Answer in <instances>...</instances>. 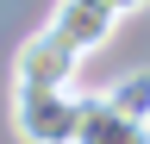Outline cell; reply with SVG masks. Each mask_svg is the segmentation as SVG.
<instances>
[{"label":"cell","mask_w":150,"mask_h":144,"mask_svg":"<svg viewBox=\"0 0 150 144\" xmlns=\"http://www.w3.org/2000/svg\"><path fill=\"white\" fill-rule=\"evenodd\" d=\"M75 144H150V119H131L119 106H106L100 94H88V113H81Z\"/></svg>","instance_id":"277c9868"},{"label":"cell","mask_w":150,"mask_h":144,"mask_svg":"<svg viewBox=\"0 0 150 144\" xmlns=\"http://www.w3.org/2000/svg\"><path fill=\"white\" fill-rule=\"evenodd\" d=\"M88 94L69 88H13V132L19 144H75Z\"/></svg>","instance_id":"6da1fadb"},{"label":"cell","mask_w":150,"mask_h":144,"mask_svg":"<svg viewBox=\"0 0 150 144\" xmlns=\"http://www.w3.org/2000/svg\"><path fill=\"white\" fill-rule=\"evenodd\" d=\"M75 69H81V50L63 44L50 25L13 50V88H75Z\"/></svg>","instance_id":"7a4b0ae2"},{"label":"cell","mask_w":150,"mask_h":144,"mask_svg":"<svg viewBox=\"0 0 150 144\" xmlns=\"http://www.w3.org/2000/svg\"><path fill=\"white\" fill-rule=\"evenodd\" d=\"M112 25H119V13H112L106 0H56V6H50V31L63 44H75L81 57L112 38Z\"/></svg>","instance_id":"3957f363"},{"label":"cell","mask_w":150,"mask_h":144,"mask_svg":"<svg viewBox=\"0 0 150 144\" xmlns=\"http://www.w3.org/2000/svg\"><path fill=\"white\" fill-rule=\"evenodd\" d=\"M112 13H138V6H150V0H106Z\"/></svg>","instance_id":"8992f818"},{"label":"cell","mask_w":150,"mask_h":144,"mask_svg":"<svg viewBox=\"0 0 150 144\" xmlns=\"http://www.w3.org/2000/svg\"><path fill=\"white\" fill-rule=\"evenodd\" d=\"M100 100H106V106H119V113H131V119H150V69H131V75H119Z\"/></svg>","instance_id":"5b68a950"}]
</instances>
